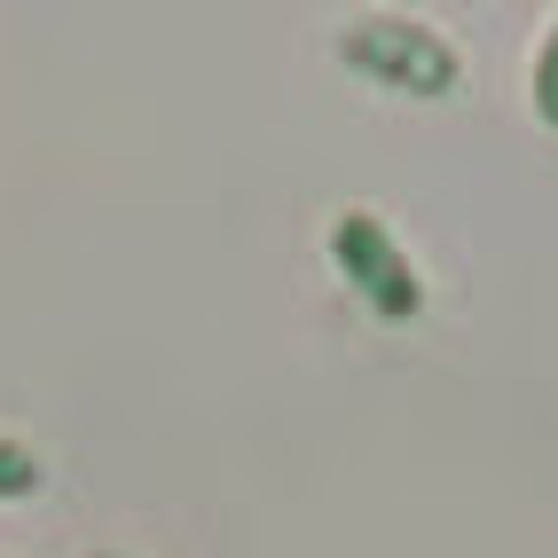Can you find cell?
Wrapping results in <instances>:
<instances>
[{
  "instance_id": "4",
  "label": "cell",
  "mask_w": 558,
  "mask_h": 558,
  "mask_svg": "<svg viewBox=\"0 0 558 558\" xmlns=\"http://www.w3.org/2000/svg\"><path fill=\"white\" fill-rule=\"evenodd\" d=\"M32 480H40V464H32L24 449H9V440H0V496H24Z\"/></svg>"
},
{
  "instance_id": "3",
  "label": "cell",
  "mask_w": 558,
  "mask_h": 558,
  "mask_svg": "<svg viewBox=\"0 0 558 558\" xmlns=\"http://www.w3.org/2000/svg\"><path fill=\"white\" fill-rule=\"evenodd\" d=\"M535 119L558 134V24H550V40H543V56H535Z\"/></svg>"
},
{
  "instance_id": "1",
  "label": "cell",
  "mask_w": 558,
  "mask_h": 558,
  "mask_svg": "<svg viewBox=\"0 0 558 558\" xmlns=\"http://www.w3.org/2000/svg\"><path fill=\"white\" fill-rule=\"evenodd\" d=\"M347 63L369 71V80H386L401 95H449L457 87V56L440 32L425 24H401V16H362L347 32Z\"/></svg>"
},
{
  "instance_id": "2",
  "label": "cell",
  "mask_w": 558,
  "mask_h": 558,
  "mask_svg": "<svg viewBox=\"0 0 558 558\" xmlns=\"http://www.w3.org/2000/svg\"><path fill=\"white\" fill-rule=\"evenodd\" d=\"M330 259H339V276L362 291L378 315H417L425 307V283L417 268H409V252L393 244V229L378 213H339V229H330Z\"/></svg>"
}]
</instances>
